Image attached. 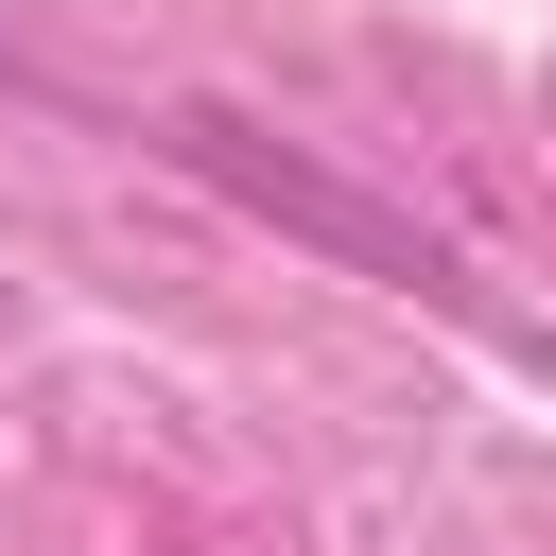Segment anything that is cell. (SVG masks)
<instances>
[{"instance_id":"1","label":"cell","mask_w":556,"mask_h":556,"mask_svg":"<svg viewBox=\"0 0 556 556\" xmlns=\"http://www.w3.org/2000/svg\"><path fill=\"white\" fill-rule=\"evenodd\" d=\"M191 156H208L226 191H261V208H295V226H330L348 261H382V278H434V261H417V243H400L382 208H348V191H330V174H295V156H261L243 122H191Z\"/></svg>"}]
</instances>
